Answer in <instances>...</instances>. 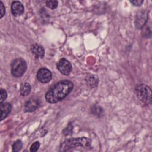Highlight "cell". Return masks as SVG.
<instances>
[{"mask_svg":"<svg viewBox=\"0 0 152 152\" xmlns=\"http://www.w3.org/2000/svg\"><path fill=\"white\" fill-rule=\"evenodd\" d=\"M58 4L57 1H48L46 2V5L51 10L55 9L58 7Z\"/></svg>","mask_w":152,"mask_h":152,"instance_id":"9a60e30c","label":"cell"},{"mask_svg":"<svg viewBox=\"0 0 152 152\" xmlns=\"http://www.w3.org/2000/svg\"><path fill=\"white\" fill-rule=\"evenodd\" d=\"M12 109L11 104L9 103H1L0 105L1 109V121L5 119L11 112Z\"/></svg>","mask_w":152,"mask_h":152,"instance_id":"8fae6325","label":"cell"},{"mask_svg":"<svg viewBox=\"0 0 152 152\" xmlns=\"http://www.w3.org/2000/svg\"><path fill=\"white\" fill-rule=\"evenodd\" d=\"M11 11L12 14L15 16H19L23 14L24 8L23 4L20 1H13L11 4Z\"/></svg>","mask_w":152,"mask_h":152,"instance_id":"9c48e42d","label":"cell"},{"mask_svg":"<svg viewBox=\"0 0 152 152\" xmlns=\"http://www.w3.org/2000/svg\"><path fill=\"white\" fill-rule=\"evenodd\" d=\"M40 104V101L39 99L36 97L30 98L24 104L25 111L27 112H31L36 110Z\"/></svg>","mask_w":152,"mask_h":152,"instance_id":"52a82bcc","label":"cell"},{"mask_svg":"<svg viewBox=\"0 0 152 152\" xmlns=\"http://www.w3.org/2000/svg\"><path fill=\"white\" fill-rule=\"evenodd\" d=\"M52 73L47 68H42L39 69L37 72V80L42 83H47L52 79Z\"/></svg>","mask_w":152,"mask_h":152,"instance_id":"8992f818","label":"cell"},{"mask_svg":"<svg viewBox=\"0 0 152 152\" xmlns=\"http://www.w3.org/2000/svg\"><path fill=\"white\" fill-rule=\"evenodd\" d=\"M93 109H96V111H97V110H96V107L94 106V108ZM100 110H102V109H100V110H99V113H96V112H95V113H96V115H100V113H101V112H100Z\"/></svg>","mask_w":152,"mask_h":152,"instance_id":"ffe728a7","label":"cell"},{"mask_svg":"<svg viewBox=\"0 0 152 152\" xmlns=\"http://www.w3.org/2000/svg\"><path fill=\"white\" fill-rule=\"evenodd\" d=\"M91 140L87 137H78L72 138L65 140L62 142L59 147L60 151H65L71 148L83 147H90Z\"/></svg>","mask_w":152,"mask_h":152,"instance_id":"7a4b0ae2","label":"cell"},{"mask_svg":"<svg viewBox=\"0 0 152 152\" xmlns=\"http://www.w3.org/2000/svg\"><path fill=\"white\" fill-rule=\"evenodd\" d=\"M30 50L36 58H42L45 55V50L40 45L34 43L31 45Z\"/></svg>","mask_w":152,"mask_h":152,"instance_id":"30bf717a","label":"cell"},{"mask_svg":"<svg viewBox=\"0 0 152 152\" xmlns=\"http://www.w3.org/2000/svg\"><path fill=\"white\" fill-rule=\"evenodd\" d=\"M5 13V8L3 3L0 1V18H2Z\"/></svg>","mask_w":152,"mask_h":152,"instance_id":"ac0fdd59","label":"cell"},{"mask_svg":"<svg viewBox=\"0 0 152 152\" xmlns=\"http://www.w3.org/2000/svg\"><path fill=\"white\" fill-rule=\"evenodd\" d=\"M73 87V83L69 80L60 81L48 90L45 94V99L49 103H57L65 99L71 92Z\"/></svg>","mask_w":152,"mask_h":152,"instance_id":"6da1fadb","label":"cell"},{"mask_svg":"<svg viewBox=\"0 0 152 152\" xmlns=\"http://www.w3.org/2000/svg\"><path fill=\"white\" fill-rule=\"evenodd\" d=\"M130 2L135 6H140L143 3L142 0H135V1H131Z\"/></svg>","mask_w":152,"mask_h":152,"instance_id":"d6986e66","label":"cell"},{"mask_svg":"<svg viewBox=\"0 0 152 152\" xmlns=\"http://www.w3.org/2000/svg\"><path fill=\"white\" fill-rule=\"evenodd\" d=\"M0 95H1V98H0V103H3V102L7 99V91L1 88L0 90Z\"/></svg>","mask_w":152,"mask_h":152,"instance_id":"2e32d148","label":"cell"},{"mask_svg":"<svg viewBox=\"0 0 152 152\" xmlns=\"http://www.w3.org/2000/svg\"><path fill=\"white\" fill-rule=\"evenodd\" d=\"M87 85L90 87H95L98 84V78L94 75H88L86 78Z\"/></svg>","mask_w":152,"mask_h":152,"instance_id":"7c38bea8","label":"cell"},{"mask_svg":"<svg viewBox=\"0 0 152 152\" xmlns=\"http://www.w3.org/2000/svg\"><path fill=\"white\" fill-rule=\"evenodd\" d=\"M40 147V143L39 141H36L34 142L30 147V151L31 152H35L36 151L38 150V149Z\"/></svg>","mask_w":152,"mask_h":152,"instance_id":"e0dca14e","label":"cell"},{"mask_svg":"<svg viewBox=\"0 0 152 152\" xmlns=\"http://www.w3.org/2000/svg\"><path fill=\"white\" fill-rule=\"evenodd\" d=\"M56 68L58 71L65 75H69L72 71L71 64L66 59L62 58L56 64Z\"/></svg>","mask_w":152,"mask_h":152,"instance_id":"5b68a950","label":"cell"},{"mask_svg":"<svg viewBox=\"0 0 152 152\" xmlns=\"http://www.w3.org/2000/svg\"><path fill=\"white\" fill-rule=\"evenodd\" d=\"M27 69L26 62L22 58H17L11 64V72L14 77H21Z\"/></svg>","mask_w":152,"mask_h":152,"instance_id":"277c9868","label":"cell"},{"mask_svg":"<svg viewBox=\"0 0 152 152\" xmlns=\"http://www.w3.org/2000/svg\"><path fill=\"white\" fill-rule=\"evenodd\" d=\"M31 91V86L28 83H25L21 86L20 93L23 96H26L30 94Z\"/></svg>","mask_w":152,"mask_h":152,"instance_id":"4fadbf2b","label":"cell"},{"mask_svg":"<svg viewBox=\"0 0 152 152\" xmlns=\"http://www.w3.org/2000/svg\"><path fill=\"white\" fill-rule=\"evenodd\" d=\"M22 146H23V143L21 140H18L15 141L12 146V151L14 152H17L21 149Z\"/></svg>","mask_w":152,"mask_h":152,"instance_id":"5bb4252c","label":"cell"},{"mask_svg":"<svg viewBox=\"0 0 152 152\" xmlns=\"http://www.w3.org/2000/svg\"><path fill=\"white\" fill-rule=\"evenodd\" d=\"M135 91L138 99L145 104L151 103V90L147 85L140 84L135 86Z\"/></svg>","mask_w":152,"mask_h":152,"instance_id":"3957f363","label":"cell"},{"mask_svg":"<svg viewBox=\"0 0 152 152\" xmlns=\"http://www.w3.org/2000/svg\"><path fill=\"white\" fill-rule=\"evenodd\" d=\"M147 21V14L145 11H140L137 12L135 17V26L137 28H142Z\"/></svg>","mask_w":152,"mask_h":152,"instance_id":"ba28073f","label":"cell"}]
</instances>
